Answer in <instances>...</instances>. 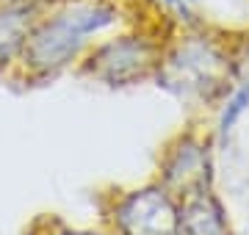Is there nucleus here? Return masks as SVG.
<instances>
[{"mask_svg":"<svg viewBox=\"0 0 249 235\" xmlns=\"http://www.w3.org/2000/svg\"><path fill=\"white\" fill-rule=\"evenodd\" d=\"M142 0H61L31 31L14 81L36 86L75 72L100 39L144 22Z\"/></svg>","mask_w":249,"mask_h":235,"instance_id":"obj_1","label":"nucleus"},{"mask_svg":"<svg viewBox=\"0 0 249 235\" xmlns=\"http://www.w3.org/2000/svg\"><path fill=\"white\" fill-rule=\"evenodd\" d=\"M235 42L208 25L175 28L152 81L183 100L213 102L224 97L235 75Z\"/></svg>","mask_w":249,"mask_h":235,"instance_id":"obj_2","label":"nucleus"},{"mask_svg":"<svg viewBox=\"0 0 249 235\" xmlns=\"http://www.w3.org/2000/svg\"><path fill=\"white\" fill-rule=\"evenodd\" d=\"M172 31H175V25L166 22L163 17L122 28L111 36L100 39L83 55L75 75L103 83L108 89H124V86L152 81L160 67Z\"/></svg>","mask_w":249,"mask_h":235,"instance_id":"obj_3","label":"nucleus"},{"mask_svg":"<svg viewBox=\"0 0 249 235\" xmlns=\"http://www.w3.org/2000/svg\"><path fill=\"white\" fill-rule=\"evenodd\" d=\"M114 213L124 235H180V208L160 183L124 194Z\"/></svg>","mask_w":249,"mask_h":235,"instance_id":"obj_4","label":"nucleus"},{"mask_svg":"<svg viewBox=\"0 0 249 235\" xmlns=\"http://www.w3.org/2000/svg\"><path fill=\"white\" fill-rule=\"evenodd\" d=\"M211 183V152L199 136L180 133L160 158V185L186 199Z\"/></svg>","mask_w":249,"mask_h":235,"instance_id":"obj_5","label":"nucleus"},{"mask_svg":"<svg viewBox=\"0 0 249 235\" xmlns=\"http://www.w3.org/2000/svg\"><path fill=\"white\" fill-rule=\"evenodd\" d=\"M39 17L42 9L31 0H0V81H14Z\"/></svg>","mask_w":249,"mask_h":235,"instance_id":"obj_6","label":"nucleus"},{"mask_svg":"<svg viewBox=\"0 0 249 235\" xmlns=\"http://www.w3.org/2000/svg\"><path fill=\"white\" fill-rule=\"evenodd\" d=\"M180 235H227L224 213L208 188L186 197L180 208Z\"/></svg>","mask_w":249,"mask_h":235,"instance_id":"obj_7","label":"nucleus"},{"mask_svg":"<svg viewBox=\"0 0 249 235\" xmlns=\"http://www.w3.org/2000/svg\"><path fill=\"white\" fill-rule=\"evenodd\" d=\"M247 111H249V81H244L224 94V102L219 108V119H216V136L224 141L235 130V125L244 119Z\"/></svg>","mask_w":249,"mask_h":235,"instance_id":"obj_8","label":"nucleus"},{"mask_svg":"<svg viewBox=\"0 0 249 235\" xmlns=\"http://www.w3.org/2000/svg\"><path fill=\"white\" fill-rule=\"evenodd\" d=\"M147 6L158 11L163 19H169L175 28H191L199 25V17H196V9L188 6L186 0H147Z\"/></svg>","mask_w":249,"mask_h":235,"instance_id":"obj_9","label":"nucleus"},{"mask_svg":"<svg viewBox=\"0 0 249 235\" xmlns=\"http://www.w3.org/2000/svg\"><path fill=\"white\" fill-rule=\"evenodd\" d=\"M31 3H34L36 9H42V14H45V11H50L53 6H58L61 0H31Z\"/></svg>","mask_w":249,"mask_h":235,"instance_id":"obj_10","label":"nucleus"},{"mask_svg":"<svg viewBox=\"0 0 249 235\" xmlns=\"http://www.w3.org/2000/svg\"><path fill=\"white\" fill-rule=\"evenodd\" d=\"M186 3H188V6H194V9H196V3H199V0H186Z\"/></svg>","mask_w":249,"mask_h":235,"instance_id":"obj_11","label":"nucleus"}]
</instances>
